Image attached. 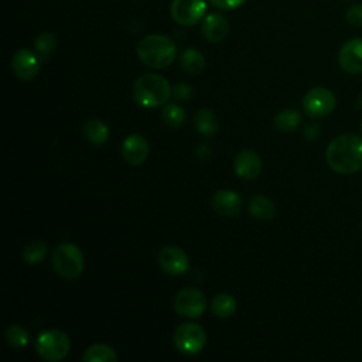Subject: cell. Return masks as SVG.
<instances>
[{
	"label": "cell",
	"mask_w": 362,
	"mask_h": 362,
	"mask_svg": "<svg viewBox=\"0 0 362 362\" xmlns=\"http://www.w3.org/2000/svg\"><path fill=\"white\" fill-rule=\"evenodd\" d=\"M301 123V115L294 109H283L274 116V126L277 130L288 133L296 130Z\"/></svg>",
	"instance_id": "obj_23"
},
{
	"label": "cell",
	"mask_w": 362,
	"mask_h": 362,
	"mask_svg": "<svg viewBox=\"0 0 362 362\" xmlns=\"http://www.w3.org/2000/svg\"><path fill=\"white\" fill-rule=\"evenodd\" d=\"M338 64L346 74L362 72V38H351L342 44L338 52Z\"/></svg>",
	"instance_id": "obj_12"
},
{
	"label": "cell",
	"mask_w": 362,
	"mask_h": 362,
	"mask_svg": "<svg viewBox=\"0 0 362 362\" xmlns=\"http://www.w3.org/2000/svg\"><path fill=\"white\" fill-rule=\"evenodd\" d=\"M173 95L177 100H188L192 96V89L187 83H177L173 88Z\"/></svg>",
	"instance_id": "obj_29"
},
{
	"label": "cell",
	"mask_w": 362,
	"mask_h": 362,
	"mask_svg": "<svg viewBox=\"0 0 362 362\" xmlns=\"http://www.w3.org/2000/svg\"><path fill=\"white\" fill-rule=\"evenodd\" d=\"M160 267L170 276H180L188 270L189 260L187 253L174 245L163 246L157 255Z\"/></svg>",
	"instance_id": "obj_10"
},
{
	"label": "cell",
	"mask_w": 362,
	"mask_h": 362,
	"mask_svg": "<svg viewBox=\"0 0 362 362\" xmlns=\"http://www.w3.org/2000/svg\"><path fill=\"white\" fill-rule=\"evenodd\" d=\"M201 31L209 42H221L229 33V21L221 13H211L204 17Z\"/></svg>",
	"instance_id": "obj_16"
},
{
	"label": "cell",
	"mask_w": 362,
	"mask_h": 362,
	"mask_svg": "<svg viewBox=\"0 0 362 362\" xmlns=\"http://www.w3.org/2000/svg\"><path fill=\"white\" fill-rule=\"evenodd\" d=\"M233 170L243 180H255L262 171V160L253 150H242L235 157Z\"/></svg>",
	"instance_id": "obj_14"
},
{
	"label": "cell",
	"mask_w": 362,
	"mask_h": 362,
	"mask_svg": "<svg viewBox=\"0 0 362 362\" xmlns=\"http://www.w3.org/2000/svg\"><path fill=\"white\" fill-rule=\"evenodd\" d=\"M214 211L222 216H233L242 208V197L233 189H219L211 197Z\"/></svg>",
	"instance_id": "obj_15"
},
{
	"label": "cell",
	"mask_w": 362,
	"mask_h": 362,
	"mask_svg": "<svg viewBox=\"0 0 362 362\" xmlns=\"http://www.w3.org/2000/svg\"><path fill=\"white\" fill-rule=\"evenodd\" d=\"M45 253H47V245L42 240L35 239L28 242L24 246L21 256L27 264H38L45 257Z\"/></svg>",
	"instance_id": "obj_25"
},
{
	"label": "cell",
	"mask_w": 362,
	"mask_h": 362,
	"mask_svg": "<svg viewBox=\"0 0 362 362\" xmlns=\"http://www.w3.org/2000/svg\"><path fill=\"white\" fill-rule=\"evenodd\" d=\"M206 342L204 328L195 322H184L174 332V345L184 355H195L202 351Z\"/></svg>",
	"instance_id": "obj_6"
},
{
	"label": "cell",
	"mask_w": 362,
	"mask_h": 362,
	"mask_svg": "<svg viewBox=\"0 0 362 362\" xmlns=\"http://www.w3.org/2000/svg\"><path fill=\"white\" fill-rule=\"evenodd\" d=\"M236 300L229 293H219L212 298L211 311L218 318H229L236 311Z\"/></svg>",
	"instance_id": "obj_20"
},
{
	"label": "cell",
	"mask_w": 362,
	"mask_h": 362,
	"mask_svg": "<svg viewBox=\"0 0 362 362\" xmlns=\"http://www.w3.org/2000/svg\"><path fill=\"white\" fill-rule=\"evenodd\" d=\"M69 337L64 331L57 328H51L41 332L35 341V351L38 356L44 361H62L69 354Z\"/></svg>",
	"instance_id": "obj_5"
},
{
	"label": "cell",
	"mask_w": 362,
	"mask_h": 362,
	"mask_svg": "<svg viewBox=\"0 0 362 362\" xmlns=\"http://www.w3.org/2000/svg\"><path fill=\"white\" fill-rule=\"evenodd\" d=\"M120 153L127 164L140 165L148 156V143L141 134L132 133L123 140Z\"/></svg>",
	"instance_id": "obj_13"
},
{
	"label": "cell",
	"mask_w": 362,
	"mask_h": 362,
	"mask_svg": "<svg viewBox=\"0 0 362 362\" xmlns=\"http://www.w3.org/2000/svg\"><path fill=\"white\" fill-rule=\"evenodd\" d=\"M180 65L184 72L198 75L205 68V57L195 48H185L180 57Z\"/></svg>",
	"instance_id": "obj_19"
},
{
	"label": "cell",
	"mask_w": 362,
	"mask_h": 362,
	"mask_svg": "<svg viewBox=\"0 0 362 362\" xmlns=\"http://www.w3.org/2000/svg\"><path fill=\"white\" fill-rule=\"evenodd\" d=\"M194 122L198 133H201L202 136L211 137L218 132V119L211 109H206V107L199 109L195 113Z\"/></svg>",
	"instance_id": "obj_21"
},
{
	"label": "cell",
	"mask_w": 362,
	"mask_h": 362,
	"mask_svg": "<svg viewBox=\"0 0 362 362\" xmlns=\"http://www.w3.org/2000/svg\"><path fill=\"white\" fill-rule=\"evenodd\" d=\"M361 129H362V122H361Z\"/></svg>",
	"instance_id": "obj_33"
},
{
	"label": "cell",
	"mask_w": 362,
	"mask_h": 362,
	"mask_svg": "<svg viewBox=\"0 0 362 362\" xmlns=\"http://www.w3.org/2000/svg\"><path fill=\"white\" fill-rule=\"evenodd\" d=\"M34 47L41 59H47L57 47V37L52 33L44 31L34 40Z\"/></svg>",
	"instance_id": "obj_27"
},
{
	"label": "cell",
	"mask_w": 362,
	"mask_h": 362,
	"mask_svg": "<svg viewBox=\"0 0 362 362\" xmlns=\"http://www.w3.org/2000/svg\"><path fill=\"white\" fill-rule=\"evenodd\" d=\"M206 308V297L195 287L181 288L174 298V311L185 318H198Z\"/></svg>",
	"instance_id": "obj_7"
},
{
	"label": "cell",
	"mask_w": 362,
	"mask_h": 362,
	"mask_svg": "<svg viewBox=\"0 0 362 362\" xmlns=\"http://www.w3.org/2000/svg\"><path fill=\"white\" fill-rule=\"evenodd\" d=\"M51 262L57 274L65 280L78 279L85 267V257L82 250L71 242L58 245L52 250Z\"/></svg>",
	"instance_id": "obj_4"
},
{
	"label": "cell",
	"mask_w": 362,
	"mask_h": 362,
	"mask_svg": "<svg viewBox=\"0 0 362 362\" xmlns=\"http://www.w3.org/2000/svg\"><path fill=\"white\" fill-rule=\"evenodd\" d=\"M304 133H305V136H307L308 139H315V137H318V134H320V129H318V126L311 124V126H308V127L304 130Z\"/></svg>",
	"instance_id": "obj_31"
},
{
	"label": "cell",
	"mask_w": 362,
	"mask_h": 362,
	"mask_svg": "<svg viewBox=\"0 0 362 362\" xmlns=\"http://www.w3.org/2000/svg\"><path fill=\"white\" fill-rule=\"evenodd\" d=\"M133 99L143 107H158L168 102L173 89L168 81L154 72L140 75L133 83Z\"/></svg>",
	"instance_id": "obj_3"
},
{
	"label": "cell",
	"mask_w": 362,
	"mask_h": 362,
	"mask_svg": "<svg viewBox=\"0 0 362 362\" xmlns=\"http://www.w3.org/2000/svg\"><path fill=\"white\" fill-rule=\"evenodd\" d=\"M345 20L351 27L362 28V3L349 6L345 13Z\"/></svg>",
	"instance_id": "obj_28"
},
{
	"label": "cell",
	"mask_w": 362,
	"mask_h": 362,
	"mask_svg": "<svg viewBox=\"0 0 362 362\" xmlns=\"http://www.w3.org/2000/svg\"><path fill=\"white\" fill-rule=\"evenodd\" d=\"M249 214L259 221H269L276 214L274 202L264 195H255L249 202Z\"/></svg>",
	"instance_id": "obj_18"
},
{
	"label": "cell",
	"mask_w": 362,
	"mask_h": 362,
	"mask_svg": "<svg viewBox=\"0 0 362 362\" xmlns=\"http://www.w3.org/2000/svg\"><path fill=\"white\" fill-rule=\"evenodd\" d=\"M83 136L93 146H102L109 139V127L100 119H89L83 123Z\"/></svg>",
	"instance_id": "obj_17"
},
{
	"label": "cell",
	"mask_w": 362,
	"mask_h": 362,
	"mask_svg": "<svg viewBox=\"0 0 362 362\" xmlns=\"http://www.w3.org/2000/svg\"><path fill=\"white\" fill-rule=\"evenodd\" d=\"M335 95L322 86L310 89L303 98V109L311 117H325L335 109Z\"/></svg>",
	"instance_id": "obj_8"
},
{
	"label": "cell",
	"mask_w": 362,
	"mask_h": 362,
	"mask_svg": "<svg viewBox=\"0 0 362 362\" xmlns=\"http://www.w3.org/2000/svg\"><path fill=\"white\" fill-rule=\"evenodd\" d=\"M139 59L148 68L163 69L173 64L177 55L175 44L163 34H150L143 37L136 47Z\"/></svg>",
	"instance_id": "obj_2"
},
{
	"label": "cell",
	"mask_w": 362,
	"mask_h": 362,
	"mask_svg": "<svg viewBox=\"0 0 362 362\" xmlns=\"http://www.w3.org/2000/svg\"><path fill=\"white\" fill-rule=\"evenodd\" d=\"M325 160L334 173L349 175L362 170V137L344 133L329 141Z\"/></svg>",
	"instance_id": "obj_1"
},
{
	"label": "cell",
	"mask_w": 362,
	"mask_h": 362,
	"mask_svg": "<svg viewBox=\"0 0 362 362\" xmlns=\"http://www.w3.org/2000/svg\"><path fill=\"white\" fill-rule=\"evenodd\" d=\"M161 117L168 127L178 129L185 122V110L177 103H165L161 110Z\"/></svg>",
	"instance_id": "obj_24"
},
{
	"label": "cell",
	"mask_w": 362,
	"mask_h": 362,
	"mask_svg": "<svg viewBox=\"0 0 362 362\" xmlns=\"http://www.w3.org/2000/svg\"><path fill=\"white\" fill-rule=\"evenodd\" d=\"M4 339L8 346L14 349H21L28 344V332L24 327L18 324H11L4 331Z\"/></svg>",
	"instance_id": "obj_26"
},
{
	"label": "cell",
	"mask_w": 362,
	"mask_h": 362,
	"mask_svg": "<svg viewBox=\"0 0 362 362\" xmlns=\"http://www.w3.org/2000/svg\"><path fill=\"white\" fill-rule=\"evenodd\" d=\"M41 68V61L38 54L28 48L18 49L11 58V69L16 76L21 81H30L37 76Z\"/></svg>",
	"instance_id": "obj_11"
},
{
	"label": "cell",
	"mask_w": 362,
	"mask_h": 362,
	"mask_svg": "<svg viewBox=\"0 0 362 362\" xmlns=\"http://www.w3.org/2000/svg\"><path fill=\"white\" fill-rule=\"evenodd\" d=\"M85 362H116L117 355L113 348L106 344H93L82 355Z\"/></svg>",
	"instance_id": "obj_22"
},
{
	"label": "cell",
	"mask_w": 362,
	"mask_h": 362,
	"mask_svg": "<svg viewBox=\"0 0 362 362\" xmlns=\"http://www.w3.org/2000/svg\"><path fill=\"white\" fill-rule=\"evenodd\" d=\"M344 1H352V0H344Z\"/></svg>",
	"instance_id": "obj_32"
},
{
	"label": "cell",
	"mask_w": 362,
	"mask_h": 362,
	"mask_svg": "<svg viewBox=\"0 0 362 362\" xmlns=\"http://www.w3.org/2000/svg\"><path fill=\"white\" fill-rule=\"evenodd\" d=\"M170 13L173 20L180 25H194L206 13L205 0H173Z\"/></svg>",
	"instance_id": "obj_9"
},
{
	"label": "cell",
	"mask_w": 362,
	"mask_h": 362,
	"mask_svg": "<svg viewBox=\"0 0 362 362\" xmlns=\"http://www.w3.org/2000/svg\"><path fill=\"white\" fill-rule=\"evenodd\" d=\"M211 4H214L216 8L221 10H233L239 6H242L246 0H209Z\"/></svg>",
	"instance_id": "obj_30"
}]
</instances>
